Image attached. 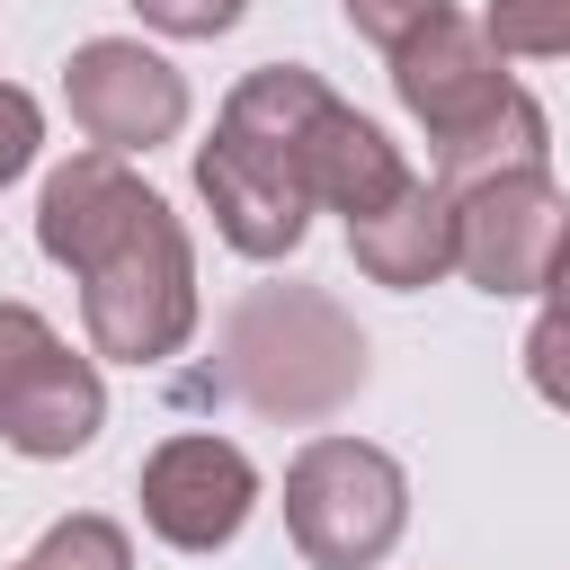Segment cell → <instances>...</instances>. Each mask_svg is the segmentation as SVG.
Masks as SVG:
<instances>
[{
  "mask_svg": "<svg viewBox=\"0 0 570 570\" xmlns=\"http://www.w3.org/2000/svg\"><path fill=\"white\" fill-rule=\"evenodd\" d=\"M36 240L80 276L89 347L116 365H160L196 330V249L187 223L125 169V151H71L36 196Z\"/></svg>",
  "mask_w": 570,
  "mask_h": 570,
  "instance_id": "obj_1",
  "label": "cell"
},
{
  "mask_svg": "<svg viewBox=\"0 0 570 570\" xmlns=\"http://www.w3.org/2000/svg\"><path fill=\"white\" fill-rule=\"evenodd\" d=\"M321 71L303 62H258L223 116L214 142H196V196L214 205V232L240 258H285L312 232V187H303V125L321 107Z\"/></svg>",
  "mask_w": 570,
  "mask_h": 570,
  "instance_id": "obj_2",
  "label": "cell"
},
{
  "mask_svg": "<svg viewBox=\"0 0 570 570\" xmlns=\"http://www.w3.org/2000/svg\"><path fill=\"white\" fill-rule=\"evenodd\" d=\"M214 383L232 401H249L258 419H285V428L338 419L365 392V330L321 285H249L223 321Z\"/></svg>",
  "mask_w": 570,
  "mask_h": 570,
  "instance_id": "obj_3",
  "label": "cell"
},
{
  "mask_svg": "<svg viewBox=\"0 0 570 570\" xmlns=\"http://www.w3.org/2000/svg\"><path fill=\"white\" fill-rule=\"evenodd\" d=\"M410 525V472L365 436H312L285 463V534L312 570H374Z\"/></svg>",
  "mask_w": 570,
  "mask_h": 570,
  "instance_id": "obj_4",
  "label": "cell"
},
{
  "mask_svg": "<svg viewBox=\"0 0 570 570\" xmlns=\"http://www.w3.org/2000/svg\"><path fill=\"white\" fill-rule=\"evenodd\" d=\"M107 428V383L89 356L53 338L45 312L0 303V436L27 463H62Z\"/></svg>",
  "mask_w": 570,
  "mask_h": 570,
  "instance_id": "obj_5",
  "label": "cell"
},
{
  "mask_svg": "<svg viewBox=\"0 0 570 570\" xmlns=\"http://www.w3.org/2000/svg\"><path fill=\"white\" fill-rule=\"evenodd\" d=\"M561 240H570V196L552 187V169H508L454 196V267L481 294H543Z\"/></svg>",
  "mask_w": 570,
  "mask_h": 570,
  "instance_id": "obj_6",
  "label": "cell"
},
{
  "mask_svg": "<svg viewBox=\"0 0 570 570\" xmlns=\"http://www.w3.org/2000/svg\"><path fill=\"white\" fill-rule=\"evenodd\" d=\"M62 98H71V125L98 151H151L187 125V80L134 36H89L62 62Z\"/></svg>",
  "mask_w": 570,
  "mask_h": 570,
  "instance_id": "obj_7",
  "label": "cell"
},
{
  "mask_svg": "<svg viewBox=\"0 0 570 570\" xmlns=\"http://www.w3.org/2000/svg\"><path fill=\"white\" fill-rule=\"evenodd\" d=\"M258 508V472L232 436H169L151 445L142 463V525L169 543V552H223Z\"/></svg>",
  "mask_w": 570,
  "mask_h": 570,
  "instance_id": "obj_8",
  "label": "cell"
},
{
  "mask_svg": "<svg viewBox=\"0 0 570 570\" xmlns=\"http://www.w3.org/2000/svg\"><path fill=\"white\" fill-rule=\"evenodd\" d=\"M392 89H401V107L428 125V142L445 151V142H463V134H481L508 98H517V80L499 71V45L472 27V18H436L428 36H410L401 53H392Z\"/></svg>",
  "mask_w": 570,
  "mask_h": 570,
  "instance_id": "obj_9",
  "label": "cell"
},
{
  "mask_svg": "<svg viewBox=\"0 0 570 570\" xmlns=\"http://www.w3.org/2000/svg\"><path fill=\"white\" fill-rule=\"evenodd\" d=\"M303 187H312V205L365 223V214H383V205L410 187V169H401V151L383 142V125H365V116L338 107V98H321L312 125H303Z\"/></svg>",
  "mask_w": 570,
  "mask_h": 570,
  "instance_id": "obj_10",
  "label": "cell"
},
{
  "mask_svg": "<svg viewBox=\"0 0 570 570\" xmlns=\"http://www.w3.org/2000/svg\"><path fill=\"white\" fill-rule=\"evenodd\" d=\"M347 249H356V267H365L374 285L419 294V285H436V276L454 267V196H445L436 178H410L383 214L347 223Z\"/></svg>",
  "mask_w": 570,
  "mask_h": 570,
  "instance_id": "obj_11",
  "label": "cell"
},
{
  "mask_svg": "<svg viewBox=\"0 0 570 570\" xmlns=\"http://www.w3.org/2000/svg\"><path fill=\"white\" fill-rule=\"evenodd\" d=\"M543 160H552V116L517 89L481 134H463V142H445V151H436V187H445V196H463V187H481V178L543 169Z\"/></svg>",
  "mask_w": 570,
  "mask_h": 570,
  "instance_id": "obj_12",
  "label": "cell"
},
{
  "mask_svg": "<svg viewBox=\"0 0 570 570\" xmlns=\"http://www.w3.org/2000/svg\"><path fill=\"white\" fill-rule=\"evenodd\" d=\"M27 561L36 570H134V543L107 517H62V525H45V543Z\"/></svg>",
  "mask_w": 570,
  "mask_h": 570,
  "instance_id": "obj_13",
  "label": "cell"
},
{
  "mask_svg": "<svg viewBox=\"0 0 570 570\" xmlns=\"http://www.w3.org/2000/svg\"><path fill=\"white\" fill-rule=\"evenodd\" d=\"M481 36H490L499 53H534V62H552V53H570V0H490Z\"/></svg>",
  "mask_w": 570,
  "mask_h": 570,
  "instance_id": "obj_14",
  "label": "cell"
},
{
  "mask_svg": "<svg viewBox=\"0 0 570 570\" xmlns=\"http://www.w3.org/2000/svg\"><path fill=\"white\" fill-rule=\"evenodd\" d=\"M347 9V27L365 36V45H383V53H401L410 36H428L436 18H445V0H338Z\"/></svg>",
  "mask_w": 570,
  "mask_h": 570,
  "instance_id": "obj_15",
  "label": "cell"
},
{
  "mask_svg": "<svg viewBox=\"0 0 570 570\" xmlns=\"http://www.w3.org/2000/svg\"><path fill=\"white\" fill-rule=\"evenodd\" d=\"M525 383H534L552 410H570V321H561V312H543V321L525 330Z\"/></svg>",
  "mask_w": 570,
  "mask_h": 570,
  "instance_id": "obj_16",
  "label": "cell"
},
{
  "mask_svg": "<svg viewBox=\"0 0 570 570\" xmlns=\"http://www.w3.org/2000/svg\"><path fill=\"white\" fill-rule=\"evenodd\" d=\"M134 9H142V27H160V36H223V27H240L249 0H134Z\"/></svg>",
  "mask_w": 570,
  "mask_h": 570,
  "instance_id": "obj_17",
  "label": "cell"
},
{
  "mask_svg": "<svg viewBox=\"0 0 570 570\" xmlns=\"http://www.w3.org/2000/svg\"><path fill=\"white\" fill-rule=\"evenodd\" d=\"M36 142H45V116H36V98L18 89V80H0V187L36 160Z\"/></svg>",
  "mask_w": 570,
  "mask_h": 570,
  "instance_id": "obj_18",
  "label": "cell"
},
{
  "mask_svg": "<svg viewBox=\"0 0 570 570\" xmlns=\"http://www.w3.org/2000/svg\"><path fill=\"white\" fill-rule=\"evenodd\" d=\"M543 294H552L543 312H561V321H570V240H561V258H552V285H543Z\"/></svg>",
  "mask_w": 570,
  "mask_h": 570,
  "instance_id": "obj_19",
  "label": "cell"
},
{
  "mask_svg": "<svg viewBox=\"0 0 570 570\" xmlns=\"http://www.w3.org/2000/svg\"><path fill=\"white\" fill-rule=\"evenodd\" d=\"M18 570H36V561H18Z\"/></svg>",
  "mask_w": 570,
  "mask_h": 570,
  "instance_id": "obj_20",
  "label": "cell"
}]
</instances>
